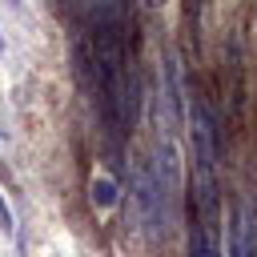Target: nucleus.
Segmentation results:
<instances>
[{"mask_svg": "<svg viewBox=\"0 0 257 257\" xmlns=\"http://www.w3.org/2000/svg\"><path fill=\"white\" fill-rule=\"evenodd\" d=\"M76 72L88 84L96 112L112 141H124L137 120V64L128 56V16L124 0H92L88 28L76 40Z\"/></svg>", "mask_w": 257, "mask_h": 257, "instance_id": "obj_1", "label": "nucleus"}, {"mask_svg": "<svg viewBox=\"0 0 257 257\" xmlns=\"http://www.w3.org/2000/svg\"><path fill=\"white\" fill-rule=\"evenodd\" d=\"M189 137H193V193L205 217L217 213V116L205 96L193 92L189 100Z\"/></svg>", "mask_w": 257, "mask_h": 257, "instance_id": "obj_2", "label": "nucleus"}, {"mask_svg": "<svg viewBox=\"0 0 257 257\" xmlns=\"http://www.w3.org/2000/svg\"><path fill=\"white\" fill-rule=\"evenodd\" d=\"M133 201H137V209H141V221L149 225V229H157V225H165V185H161V177H157V165L153 161H137L133 165Z\"/></svg>", "mask_w": 257, "mask_h": 257, "instance_id": "obj_3", "label": "nucleus"}, {"mask_svg": "<svg viewBox=\"0 0 257 257\" xmlns=\"http://www.w3.org/2000/svg\"><path fill=\"white\" fill-rule=\"evenodd\" d=\"M229 253L233 257H257V221L249 201H241L233 209V225H229Z\"/></svg>", "mask_w": 257, "mask_h": 257, "instance_id": "obj_4", "label": "nucleus"}, {"mask_svg": "<svg viewBox=\"0 0 257 257\" xmlns=\"http://www.w3.org/2000/svg\"><path fill=\"white\" fill-rule=\"evenodd\" d=\"M92 205H96V209L116 205V181H112V177H96V181H92Z\"/></svg>", "mask_w": 257, "mask_h": 257, "instance_id": "obj_5", "label": "nucleus"}, {"mask_svg": "<svg viewBox=\"0 0 257 257\" xmlns=\"http://www.w3.org/2000/svg\"><path fill=\"white\" fill-rule=\"evenodd\" d=\"M193 257H221V245H217L213 225H201V233H197V241H193Z\"/></svg>", "mask_w": 257, "mask_h": 257, "instance_id": "obj_6", "label": "nucleus"}, {"mask_svg": "<svg viewBox=\"0 0 257 257\" xmlns=\"http://www.w3.org/2000/svg\"><path fill=\"white\" fill-rule=\"evenodd\" d=\"M161 4H165V0H141V8H145V12H157Z\"/></svg>", "mask_w": 257, "mask_h": 257, "instance_id": "obj_7", "label": "nucleus"}, {"mask_svg": "<svg viewBox=\"0 0 257 257\" xmlns=\"http://www.w3.org/2000/svg\"><path fill=\"white\" fill-rule=\"evenodd\" d=\"M0 52H4V36H0Z\"/></svg>", "mask_w": 257, "mask_h": 257, "instance_id": "obj_8", "label": "nucleus"}]
</instances>
